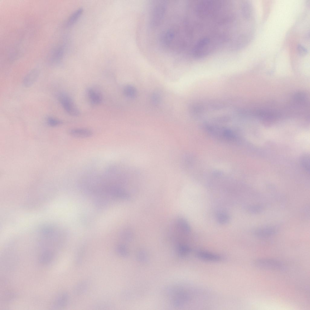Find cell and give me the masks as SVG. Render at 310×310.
<instances>
[{
  "label": "cell",
  "mask_w": 310,
  "mask_h": 310,
  "mask_svg": "<svg viewBox=\"0 0 310 310\" xmlns=\"http://www.w3.org/2000/svg\"><path fill=\"white\" fill-rule=\"evenodd\" d=\"M58 97V100L62 107L69 114L75 117L79 115V110L68 95L64 93H60Z\"/></svg>",
  "instance_id": "6da1fadb"
},
{
  "label": "cell",
  "mask_w": 310,
  "mask_h": 310,
  "mask_svg": "<svg viewBox=\"0 0 310 310\" xmlns=\"http://www.w3.org/2000/svg\"><path fill=\"white\" fill-rule=\"evenodd\" d=\"M253 264L256 267L262 269L276 270L282 269V263L277 260L271 259L263 258L256 260Z\"/></svg>",
  "instance_id": "7a4b0ae2"
},
{
  "label": "cell",
  "mask_w": 310,
  "mask_h": 310,
  "mask_svg": "<svg viewBox=\"0 0 310 310\" xmlns=\"http://www.w3.org/2000/svg\"><path fill=\"white\" fill-rule=\"evenodd\" d=\"M40 72L37 69H34L28 73L24 77L23 81V86L26 88L32 86L37 81Z\"/></svg>",
  "instance_id": "3957f363"
},
{
  "label": "cell",
  "mask_w": 310,
  "mask_h": 310,
  "mask_svg": "<svg viewBox=\"0 0 310 310\" xmlns=\"http://www.w3.org/2000/svg\"><path fill=\"white\" fill-rule=\"evenodd\" d=\"M68 133L72 137L78 138L89 137L93 134L91 130L85 128H74L69 130Z\"/></svg>",
  "instance_id": "277c9868"
},
{
  "label": "cell",
  "mask_w": 310,
  "mask_h": 310,
  "mask_svg": "<svg viewBox=\"0 0 310 310\" xmlns=\"http://www.w3.org/2000/svg\"><path fill=\"white\" fill-rule=\"evenodd\" d=\"M196 255L200 259L205 261H219L222 259V257L219 255L204 251H199Z\"/></svg>",
  "instance_id": "5b68a950"
},
{
  "label": "cell",
  "mask_w": 310,
  "mask_h": 310,
  "mask_svg": "<svg viewBox=\"0 0 310 310\" xmlns=\"http://www.w3.org/2000/svg\"><path fill=\"white\" fill-rule=\"evenodd\" d=\"M64 46L61 45L54 50L51 57V61L52 63H58L61 60L64 55Z\"/></svg>",
  "instance_id": "8992f818"
},
{
  "label": "cell",
  "mask_w": 310,
  "mask_h": 310,
  "mask_svg": "<svg viewBox=\"0 0 310 310\" xmlns=\"http://www.w3.org/2000/svg\"><path fill=\"white\" fill-rule=\"evenodd\" d=\"M276 231V229L274 227H266L256 230L254 233L257 236L259 237H267L275 233Z\"/></svg>",
  "instance_id": "52a82bcc"
},
{
  "label": "cell",
  "mask_w": 310,
  "mask_h": 310,
  "mask_svg": "<svg viewBox=\"0 0 310 310\" xmlns=\"http://www.w3.org/2000/svg\"><path fill=\"white\" fill-rule=\"evenodd\" d=\"M87 94L90 101L93 104H98L102 101V95L95 90L89 88L87 90Z\"/></svg>",
  "instance_id": "ba28073f"
},
{
  "label": "cell",
  "mask_w": 310,
  "mask_h": 310,
  "mask_svg": "<svg viewBox=\"0 0 310 310\" xmlns=\"http://www.w3.org/2000/svg\"><path fill=\"white\" fill-rule=\"evenodd\" d=\"M83 9L80 8L75 11L69 17L68 19L66 25L70 27L74 24L78 20L82 15Z\"/></svg>",
  "instance_id": "9c48e42d"
},
{
  "label": "cell",
  "mask_w": 310,
  "mask_h": 310,
  "mask_svg": "<svg viewBox=\"0 0 310 310\" xmlns=\"http://www.w3.org/2000/svg\"><path fill=\"white\" fill-rule=\"evenodd\" d=\"M68 299V296L67 294L63 293L60 295L53 302V307L56 308L63 307L66 304Z\"/></svg>",
  "instance_id": "30bf717a"
},
{
  "label": "cell",
  "mask_w": 310,
  "mask_h": 310,
  "mask_svg": "<svg viewBox=\"0 0 310 310\" xmlns=\"http://www.w3.org/2000/svg\"><path fill=\"white\" fill-rule=\"evenodd\" d=\"M177 224L179 228L183 232L188 233L190 231L189 225L187 221L182 218L179 219L177 221Z\"/></svg>",
  "instance_id": "8fae6325"
},
{
  "label": "cell",
  "mask_w": 310,
  "mask_h": 310,
  "mask_svg": "<svg viewBox=\"0 0 310 310\" xmlns=\"http://www.w3.org/2000/svg\"><path fill=\"white\" fill-rule=\"evenodd\" d=\"M53 253L50 251L44 252L40 258V261L42 263H46L50 262L52 259Z\"/></svg>",
  "instance_id": "7c38bea8"
},
{
  "label": "cell",
  "mask_w": 310,
  "mask_h": 310,
  "mask_svg": "<svg viewBox=\"0 0 310 310\" xmlns=\"http://www.w3.org/2000/svg\"><path fill=\"white\" fill-rule=\"evenodd\" d=\"M216 219L218 222L221 224L227 223L230 219L229 216L224 213H219L217 215Z\"/></svg>",
  "instance_id": "4fadbf2b"
},
{
  "label": "cell",
  "mask_w": 310,
  "mask_h": 310,
  "mask_svg": "<svg viewBox=\"0 0 310 310\" xmlns=\"http://www.w3.org/2000/svg\"><path fill=\"white\" fill-rule=\"evenodd\" d=\"M47 122L49 125L52 127H55L62 123V122L61 121L51 116L48 117Z\"/></svg>",
  "instance_id": "5bb4252c"
},
{
  "label": "cell",
  "mask_w": 310,
  "mask_h": 310,
  "mask_svg": "<svg viewBox=\"0 0 310 310\" xmlns=\"http://www.w3.org/2000/svg\"><path fill=\"white\" fill-rule=\"evenodd\" d=\"M124 94L128 97H133L135 94V90L132 86L129 85L126 86L124 90Z\"/></svg>",
  "instance_id": "9a60e30c"
},
{
  "label": "cell",
  "mask_w": 310,
  "mask_h": 310,
  "mask_svg": "<svg viewBox=\"0 0 310 310\" xmlns=\"http://www.w3.org/2000/svg\"><path fill=\"white\" fill-rule=\"evenodd\" d=\"M178 248L179 252L182 256H185L190 251V248L186 246L181 245Z\"/></svg>",
  "instance_id": "2e32d148"
},
{
  "label": "cell",
  "mask_w": 310,
  "mask_h": 310,
  "mask_svg": "<svg viewBox=\"0 0 310 310\" xmlns=\"http://www.w3.org/2000/svg\"><path fill=\"white\" fill-rule=\"evenodd\" d=\"M301 162L303 166L307 171L309 170V158L307 156L303 157L301 159Z\"/></svg>",
  "instance_id": "e0dca14e"
},
{
  "label": "cell",
  "mask_w": 310,
  "mask_h": 310,
  "mask_svg": "<svg viewBox=\"0 0 310 310\" xmlns=\"http://www.w3.org/2000/svg\"><path fill=\"white\" fill-rule=\"evenodd\" d=\"M297 49L299 53L301 55L305 54L307 52V50L300 45H298Z\"/></svg>",
  "instance_id": "ac0fdd59"
},
{
  "label": "cell",
  "mask_w": 310,
  "mask_h": 310,
  "mask_svg": "<svg viewBox=\"0 0 310 310\" xmlns=\"http://www.w3.org/2000/svg\"><path fill=\"white\" fill-rule=\"evenodd\" d=\"M119 252L122 255H126V254L125 249L124 247L120 246L118 249Z\"/></svg>",
  "instance_id": "d6986e66"
}]
</instances>
